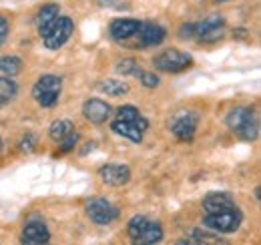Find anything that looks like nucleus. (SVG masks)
<instances>
[{"label": "nucleus", "instance_id": "obj_1", "mask_svg": "<svg viewBox=\"0 0 261 245\" xmlns=\"http://www.w3.org/2000/svg\"><path fill=\"white\" fill-rule=\"evenodd\" d=\"M227 127L243 141H255L259 135V122L251 109L247 107H235L227 115Z\"/></svg>", "mask_w": 261, "mask_h": 245}, {"label": "nucleus", "instance_id": "obj_2", "mask_svg": "<svg viewBox=\"0 0 261 245\" xmlns=\"http://www.w3.org/2000/svg\"><path fill=\"white\" fill-rule=\"evenodd\" d=\"M127 231L130 241L139 245H153L163 239V227L145 215H135L129 221Z\"/></svg>", "mask_w": 261, "mask_h": 245}, {"label": "nucleus", "instance_id": "obj_3", "mask_svg": "<svg viewBox=\"0 0 261 245\" xmlns=\"http://www.w3.org/2000/svg\"><path fill=\"white\" fill-rule=\"evenodd\" d=\"M61 89H63V79L61 77H57V75H42L38 79V83L33 87V96L38 101L40 107L50 109V107L57 105Z\"/></svg>", "mask_w": 261, "mask_h": 245}, {"label": "nucleus", "instance_id": "obj_4", "mask_svg": "<svg viewBox=\"0 0 261 245\" xmlns=\"http://www.w3.org/2000/svg\"><path fill=\"white\" fill-rule=\"evenodd\" d=\"M243 221V215L237 207L227 209V211H219V213H207V217L203 219V225L217 231V233H233L239 229Z\"/></svg>", "mask_w": 261, "mask_h": 245}, {"label": "nucleus", "instance_id": "obj_5", "mask_svg": "<svg viewBox=\"0 0 261 245\" xmlns=\"http://www.w3.org/2000/svg\"><path fill=\"white\" fill-rule=\"evenodd\" d=\"M193 64V59L191 55L187 53H181L177 48H169L161 55H157L153 59V66L157 70H163V72H183L187 70L189 66Z\"/></svg>", "mask_w": 261, "mask_h": 245}, {"label": "nucleus", "instance_id": "obj_6", "mask_svg": "<svg viewBox=\"0 0 261 245\" xmlns=\"http://www.w3.org/2000/svg\"><path fill=\"white\" fill-rule=\"evenodd\" d=\"M72 29H74V24H72L70 18L59 16V18L53 22V27L48 29V32L42 36V38H44V46H46L48 51H57V48H61L66 40L70 38Z\"/></svg>", "mask_w": 261, "mask_h": 245}, {"label": "nucleus", "instance_id": "obj_7", "mask_svg": "<svg viewBox=\"0 0 261 245\" xmlns=\"http://www.w3.org/2000/svg\"><path fill=\"white\" fill-rule=\"evenodd\" d=\"M197 122H199V115L193 113V111H179L173 119H171V131L173 135L179 139V141H191L193 135H195V129H197Z\"/></svg>", "mask_w": 261, "mask_h": 245}, {"label": "nucleus", "instance_id": "obj_8", "mask_svg": "<svg viewBox=\"0 0 261 245\" xmlns=\"http://www.w3.org/2000/svg\"><path fill=\"white\" fill-rule=\"evenodd\" d=\"M87 215L97 225H109V223L119 219V209L111 201H107L102 197H97V199H91L87 203Z\"/></svg>", "mask_w": 261, "mask_h": 245}, {"label": "nucleus", "instance_id": "obj_9", "mask_svg": "<svg viewBox=\"0 0 261 245\" xmlns=\"http://www.w3.org/2000/svg\"><path fill=\"white\" fill-rule=\"evenodd\" d=\"M225 34V22L221 16H209L195 24V36L201 42H217Z\"/></svg>", "mask_w": 261, "mask_h": 245}, {"label": "nucleus", "instance_id": "obj_10", "mask_svg": "<svg viewBox=\"0 0 261 245\" xmlns=\"http://www.w3.org/2000/svg\"><path fill=\"white\" fill-rule=\"evenodd\" d=\"M98 175L102 179V183L111 185V187H121V185L129 183L130 179V169L127 165H105L98 169Z\"/></svg>", "mask_w": 261, "mask_h": 245}, {"label": "nucleus", "instance_id": "obj_11", "mask_svg": "<svg viewBox=\"0 0 261 245\" xmlns=\"http://www.w3.org/2000/svg\"><path fill=\"white\" fill-rule=\"evenodd\" d=\"M83 115L87 121H91L93 125H102L111 117V107L100 101V99H91L83 105Z\"/></svg>", "mask_w": 261, "mask_h": 245}, {"label": "nucleus", "instance_id": "obj_12", "mask_svg": "<svg viewBox=\"0 0 261 245\" xmlns=\"http://www.w3.org/2000/svg\"><path fill=\"white\" fill-rule=\"evenodd\" d=\"M139 46L147 48V46H157L161 44L165 38V29L161 24H153V22H141L139 27Z\"/></svg>", "mask_w": 261, "mask_h": 245}, {"label": "nucleus", "instance_id": "obj_13", "mask_svg": "<svg viewBox=\"0 0 261 245\" xmlns=\"http://www.w3.org/2000/svg\"><path fill=\"white\" fill-rule=\"evenodd\" d=\"M50 239V233L46 229V225L42 221H31L24 225L22 229V237L20 241L27 245H40V243H46Z\"/></svg>", "mask_w": 261, "mask_h": 245}, {"label": "nucleus", "instance_id": "obj_14", "mask_svg": "<svg viewBox=\"0 0 261 245\" xmlns=\"http://www.w3.org/2000/svg\"><path fill=\"white\" fill-rule=\"evenodd\" d=\"M139 27H141V22L137 18H117L111 22L109 32L115 40H129L130 36H135L139 32Z\"/></svg>", "mask_w": 261, "mask_h": 245}, {"label": "nucleus", "instance_id": "obj_15", "mask_svg": "<svg viewBox=\"0 0 261 245\" xmlns=\"http://www.w3.org/2000/svg\"><path fill=\"white\" fill-rule=\"evenodd\" d=\"M235 207V201L229 193H209L203 199V209L207 213H219V211H227Z\"/></svg>", "mask_w": 261, "mask_h": 245}, {"label": "nucleus", "instance_id": "obj_16", "mask_svg": "<svg viewBox=\"0 0 261 245\" xmlns=\"http://www.w3.org/2000/svg\"><path fill=\"white\" fill-rule=\"evenodd\" d=\"M59 12H61L59 4H44L38 10V14H36V27H38L40 36H44L48 32V29L53 27V22L59 18Z\"/></svg>", "mask_w": 261, "mask_h": 245}, {"label": "nucleus", "instance_id": "obj_17", "mask_svg": "<svg viewBox=\"0 0 261 245\" xmlns=\"http://www.w3.org/2000/svg\"><path fill=\"white\" fill-rule=\"evenodd\" d=\"M111 129H113V133L127 137V139L133 141V143H141V141H143V133H141L133 122H125V121H119V119H117V121L111 125Z\"/></svg>", "mask_w": 261, "mask_h": 245}, {"label": "nucleus", "instance_id": "obj_18", "mask_svg": "<svg viewBox=\"0 0 261 245\" xmlns=\"http://www.w3.org/2000/svg\"><path fill=\"white\" fill-rule=\"evenodd\" d=\"M18 92L16 83L10 79V77H0V107L10 103Z\"/></svg>", "mask_w": 261, "mask_h": 245}, {"label": "nucleus", "instance_id": "obj_19", "mask_svg": "<svg viewBox=\"0 0 261 245\" xmlns=\"http://www.w3.org/2000/svg\"><path fill=\"white\" fill-rule=\"evenodd\" d=\"M98 91L107 92L111 96H121V94H127L129 92V87L121 81H115V79H109V81H102L98 83Z\"/></svg>", "mask_w": 261, "mask_h": 245}, {"label": "nucleus", "instance_id": "obj_20", "mask_svg": "<svg viewBox=\"0 0 261 245\" xmlns=\"http://www.w3.org/2000/svg\"><path fill=\"white\" fill-rule=\"evenodd\" d=\"M68 133H72V122L63 119V121H55L50 125V131H48V135H50V139L53 141H63Z\"/></svg>", "mask_w": 261, "mask_h": 245}, {"label": "nucleus", "instance_id": "obj_21", "mask_svg": "<svg viewBox=\"0 0 261 245\" xmlns=\"http://www.w3.org/2000/svg\"><path fill=\"white\" fill-rule=\"evenodd\" d=\"M22 68V61L18 57H2L0 59V72L8 75V77H16Z\"/></svg>", "mask_w": 261, "mask_h": 245}, {"label": "nucleus", "instance_id": "obj_22", "mask_svg": "<svg viewBox=\"0 0 261 245\" xmlns=\"http://www.w3.org/2000/svg\"><path fill=\"white\" fill-rule=\"evenodd\" d=\"M115 70H117L119 75H123V77H127V75H133V77H139L143 68H141V66H137V62L133 61V59H123V61L117 62Z\"/></svg>", "mask_w": 261, "mask_h": 245}, {"label": "nucleus", "instance_id": "obj_23", "mask_svg": "<svg viewBox=\"0 0 261 245\" xmlns=\"http://www.w3.org/2000/svg\"><path fill=\"white\" fill-rule=\"evenodd\" d=\"M191 239H187L189 243H223V239H219L215 233H203L199 229H193L191 231Z\"/></svg>", "mask_w": 261, "mask_h": 245}, {"label": "nucleus", "instance_id": "obj_24", "mask_svg": "<svg viewBox=\"0 0 261 245\" xmlns=\"http://www.w3.org/2000/svg\"><path fill=\"white\" fill-rule=\"evenodd\" d=\"M137 117H139V109L133 107V105H123V107H119V111H117V119H119V121L135 122Z\"/></svg>", "mask_w": 261, "mask_h": 245}, {"label": "nucleus", "instance_id": "obj_25", "mask_svg": "<svg viewBox=\"0 0 261 245\" xmlns=\"http://www.w3.org/2000/svg\"><path fill=\"white\" fill-rule=\"evenodd\" d=\"M137 79H141V83H143L147 89H155V87L159 85V77H155L153 72H145V70H141V75H139Z\"/></svg>", "mask_w": 261, "mask_h": 245}, {"label": "nucleus", "instance_id": "obj_26", "mask_svg": "<svg viewBox=\"0 0 261 245\" xmlns=\"http://www.w3.org/2000/svg\"><path fill=\"white\" fill-rule=\"evenodd\" d=\"M76 141H79V135H76V133H68L63 141H59V143H61V151H65V153L70 151V149L76 145Z\"/></svg>", "mask_w": 261, "mask_h": 245}, {"label": "nucleus", "instance_id": "obj_27", "mask_svg": "<svg viewBox=\"0 0 261 245\" xmlns=\"http://www.w3.org/2000/svg\"><path fill=\"white\" fill-rule=\"evenodd\" d=\"M8 31H10V24H8V18H4V16H0V44L6 40V36H8Z\"/></svg>", "mask_w": 261, "mask_h": 245}, {"label": "nucleus", "instance_id": "obj_28", "mask_svg": "<svg viewBox=\"0 0 261 245\" xmlns=\"http://www.w3.org/2000/svg\"><path fill=\"white\" fill-rule=\"evenodd\" d=\"M181 36H183V38L195 36V24H183V27H181Z\"/></svg>", "mask_w": 261, "mask_h": 245}, {"label": "nucleus", "instance_id": "obj_29", "mask_svg": "<svg viewBox=\"0 0 261 245\" xmlns=\"http://www.w3.org/2000/svg\"><path fill=\"white\" fill-rule=\"evenodd\" d=\"M217 2H225V0H217Z\"/></svg>", "mask_w": 261, "mask_h": 245}]
</instances>
